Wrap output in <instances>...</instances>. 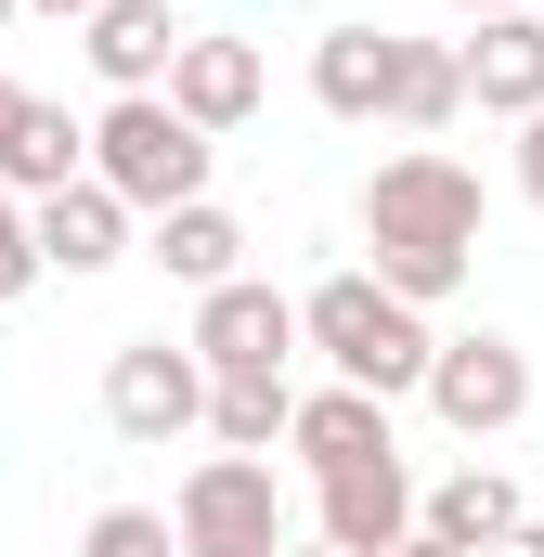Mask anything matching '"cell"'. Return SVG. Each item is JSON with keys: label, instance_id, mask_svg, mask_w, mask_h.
<instances>
[{"label": "cell", "instance_id": "obj_1", "mask_svg": "<svg viewBox=\"0 0 544 557\" xmlns=\"http://www.w3.org/2000/svg\"><path fill=\"white\" fill-rule=\"evenodd\" d=\"M298 324H311V350L350 376V389H376V403H428V363H441V324L390 298L376 273H324L298 298Z\"/></svg>", "mask_w": 544, "mask_h": 557}, {"label": "cell", "instance_id": "obj_2", "mask_svg": "<svg viewBox=\"0 0 544 557\" xmlns=\"http://www.w3.org/2000/svg\"><path fill=\"white\" fill-rule=\"evenodd\" d=\"M363 247L376 260H480V169L441 143H403L363 182Z\"/></svg>", "mask_w": 544, "mask_h": 557}, {"label": "cell", "instance_id": "obj_3", "mask_svg": "<svg viewBox=\"0 0 544 557\" xmlns=\"http://www.w3.org/2000/svg\"><path fill=\"white\" fill-rule=\"evenodd\" d=\"M208 156H221V143L195 131L169 91H118V104L91 117V182H104V195H131L143 221L195 208V195H208Z\"/></svg>", "mask_w": 544, "mask_h": 557}, {"label": "cell", "instance_id": "obj_4", "mask_svg": "<svg viewBox=\"0 0 544 557\" xmlns=\"http://www.w3.org/2000/svg\"><path fill=\"white\" fill-rule=\"evenodd\" d=\"M169 519H182V557H285V480H272V454H208L182 493H169Z\"/></svg>", "mask_w": 544, "mask_h": 557}, {"label": "cell", "instance_id": "obj_5", "mask_svg": "<svg viewBox=\"0 0 544 557\" xmlns=\"http://www.w3.org/2000/svg\"><path fill=\"white\" fill-rule=\"evenodd\" d=\"M208 389H221V376L195 363V337H118V350H104V428L143 441V454L182 441V428H208Z\"/></svg>", "mask_w": 544, "mask_h": 557}, {"label": "cell", "instance_id": "obj_6", "mask_svg": "<svg viewBox=\"0 0 544 557\" xmlns=\"http://www.w3.org/2000/svg\"><path fill=\"white\" fill-rule=\"evenodd\" d=\"M428 416L454 428V441H506V428L532 416V350L519 337H441V363H428Z\"/></svg>", "mask_w": 544, "mask_h": 557}, {"label": "cell", "instance_id": "obj_7", "mask_svg": "<svg viewBox=\"0 0 544 557\" xmlns=\"http://www.w3.org/2000/svg\"><path fill=\"white\" fill-rule=\"evenodd\" d=\"M182 337H195V363H208V376H285V363H298V350H311V324H298V298H272L260 273H234V285H208V298H195V324H182Z\"/></svg>", "mask_w": 544, "mask_h": 557}, {"label": "cell", "instance_id": "obj_8", "mask_svg": "<svg viewBox=\"0 0 544 557\" xmlns=\"http://www.w3.org/2000/svg\"><path fill=\"white\" fill-rule=\"evenodd\" d=\"M311 519H324V545L390 557V545H415L428 493H415V467H403V454H376V467H337V480H311Z\"/></svg>", "mask_w": 544, "mask_h": 557}, {"label": "cell", "instance_id": "obj_9", "mask_svg": "<svg viewBox=\"0 0 544 557\" xmlns=\"http://www.w3.org/2000/svg\"><path fill=\"white\" fill-rule=\"evenodd\" d=\"M390 91H403V39H390V26H363V13H350V26H324V39H311V104H324V117H350V131H363V117H390Z\"/></svg>", "mask_w": 544, "mask_h": 557}, {"label": "cell", "instance_id": "obj_10", "mask_svg": "<svg viewBox=\"0 0 544 557\" xmlns=\"http://www.w3.org/2000/svg\"><path fill=\"white\" fill-rule=\"evenodd\" d=\"M454 52H467L480 117H544V13H480V39H454Z\"/></svg>", "mask_w": 544, "mask_h": 557}, {"label": "cell", "instance_id": "obj_11", "mask_svg": "<svg viewBox=\"0 0 544 557\" xmlns=\"http://www.w3.org/2000/svg\"><path fill=\"white\" fill-rule=\"evenodd\" d=\"M169 104H182L208 143L247 131V117H260V52H247V39H221V26H195V39H182V65H169Z\"/></svg>", "mask_w": 544, "mask_h": 557}, {"label": "cell", "instance_id": "obj_12", "mask_svg": "<svg viewBox=\"0 0 544 557\" xmlns=\"http://www.w3.org/2000/svg\"><path fill=\"white\" fill-rule=\"evenodd\" d=\"M131 195H104V182H65V195H39V260L78 285V273H118L131 260Z\"/></svg>", "mask_w": 544, "mask_h": 557}, {"label": "cell", "instance_id": "obj_13", "mask_svg": "<svg viewBox=\"0 0 544 557\" xmlns=\"http://www.w3.org/2000/svg\"><path fill=\"white\" fill-rule=\"evenodd\" d=\"M91 39V65H104V91H169V65H182V39L195 26H169V0H104V13H78Z\"/></svg>", "mask_w": 544, "mask_h": 557}, {"label": "cell", "instance_id": "obj_14", "mask_svg": "<svg viewBox=\"0 0 544 557\" xmlns=\"http://www.w3.org/2000/svg\"><path fill=\"white\" fill-rule=\"evenodd\" d=\"M285 454H298L311 480H337V467H376V454H403V441H390V403H376V389L337 376V389L298 403V441H285Z\"/></svg>", "mask_w": 544, "mask_h": 557}, {"label": "cell", "instance_id": "obj_15", "mask_svg": "<svg viewBox=\"0 0 544 557\" xmlns=\"http://www.w3.org/2000/svg\"><path fill=\"white\" fill-rule=\"evenodd\" d=\"M143 260H156L169 285H195V298H208V285H234V273H247V221H234L221 195H195V208H169V221L143 234Z\"/></svg>", "mask_w": 544, "mask_h": 557}, {"label": "cell", "instance_id": "obj_16", "mask_svg": "<svg viewBox=\"0 0 544 557\" xmlns=\"http://www.w3.org/2000/svg\"><path fill=\"white\" fill-rule=\"evenodd\" d=\"M519 519H532V506H519V480H506V467H454V480H428V519H415V532H441V545L493 557Z\"/></svg>", "mask_w": 544, "mask_h": 557}, {"label": "cell", "instance_id": "obj_17", "mask_svg": "<svg viewBox=\"0 0 544 557\" xmlns=\"http://www.w3.org/2000/svg\"><path fill=\"white\" fill-rule=\"evenodd\" d=\"M467 117V52L454 39H403V91H390V131H454Z\"/></svg>", "mask_w": 544, "mask_h": 557}, {"label": "cell", "instance_id": "obj_18", "mask_svg": "<svg viewBox=\"0 0 544 557\" xmlns=\"http://www.w3.org/2000/svg\"><path fill=\"white\" fill-rule=\"evenodd\" d=\"M208 441H221V454L298 441V389H285V376H221V389H208Z\"/></svg>", "mask_w": 544, "mask_h": 557}, {"label": "cell", "instance_id": "obj_19", "mask_svg": "<svg viewBox=\"0 0 544 557\" xmlns=\"http://www.w3.org/2000/svg\"><path fill=\"white\" fill-rule=\"evenodd\" d=\"M78 557H182V519H156V506H104V519L78 532Z\"/></svg>", "mask_w": 544, "mask_h": 557}, {"label": "cell", "instance_id": "obj_20", "mask_svg": "<svg viewBox=\"0 0 544 557\" xmlns=\"http://www.w3.org/2000/svg\"><path fill=\"white\" fill-rule=\"evenodd\" d=\"M39 273H52V260H39V208H26V195L0 182V311H13V298H26Z\"/></svg>", "mask_w": 544, "mask_h": 557}, {"label": "cell", "instance_id": "obj_21", "mask_svg": "<svg viewBox=\"0 0 544 557\" xmlns=\"http://www.w3.org/2000/svg\"><path fill=\"white\" fill-rule=\"evenodd\" d=\"M26 131H39V91H26V78H0V182H13V156H26Z\"/></svg>", "mask_w": 544, "mask_h": 557}, {"label": "cell", "instance_id": "obj_22", "mask_svg": "<svg viewBox=\"0 0 544 557\" xmlns=\"http://www.w3.org/2000/svg\"><path fill=\"white\" fill-rule=\"evenodd\" d=\"M519 195L544 208V117H519Z\"/></svg>", "mask_w": 544, "mask_h": 557}, {"label": "cell", "instance_id": "obj_23", "mask_svg": "<svg viewBox=\"0 0 544 557\" xmlns=\"http://www.w3.org/2000/svg\"><path fill=\"white\" fill-rule=\"evenodd\" d=\"M493 557H544V519H519V532H506V545H493Z\"/></svg>", "mask_w": 544, "mask_h": 557}, {"label": "cell", "instance_id": "obj_24", "mask_svg": "<svg viewBox=\"0 0 544 557\" xmlns=\"http://www.w3.org/2000/svg\"><path fill=\"white\" fill-rule=\"evenodd\" d=\"M390 557H467V545H441V532H415V545H390Z\"/></svg>", "mask_w": 544, "mask_h": 557}, {"label": "cell", "instance_id": "obj_25", "mask_svg": "<svg viewBox=\"0 0 544 557\" xmlns=\"http://www.w3.org/2000/svg\"><path fill=\"white\" fill-rule=\"evenodd\" d=\"M26 13H104V0H26Z\"/></svg>", "mask_w": 544, "mask_h": 557}, {"label": "cell", "instance_id": "obj_26", "mask_svg": "<svg viewBox=\"0 0 544 557\" xmlns=\"http://www.w3.org/2000/svg\"><path fill=\"white\" fill-rule=\"evenodd\" d=\"M454 13H532V0H454Z\"/></svg>", "mask_w": 544, "mask_h": 557}, {"label": "cell", "instance_id": "obj_27", "mask_svg": "<svg viewBox=\"0 0 544 557\" xmlns=\"http://www.w3.org/2000/svg\"><path fill=\"white\" fill-rule=\"evenodd\" d=\"M285 557H350V545H324V532H311V545H285Z\"/></svg>", "mask_w": 544, "mask_h": 557}, {"label": "cell", "instance_id": "obj_28", "mask_svg": "<svg viewBox=\"0 0 544 557\" xmlns=\"http://www.w3.org/2000/svg\"><path fill=\"white\" fill-rule=\"evenodd\" d=\"M13 13H26V0H0V26H13Z\"/></svg>", "mask_w": 544, "mask_h": 557}, {"label": "cell", "instance_id": "obj_29", "mask_svg": "<svg viewBox=\"0 0 544 557\" xmlns=\"http://www.w3.org/2000/svg\"><path fill=\"white\" fill-rule=\"evenodd\" d=\"M532 13H544V0H532Z\"/></svg>", "mask_w": 544, "mask_h": 557}]
</instances>
